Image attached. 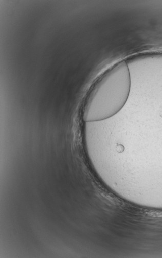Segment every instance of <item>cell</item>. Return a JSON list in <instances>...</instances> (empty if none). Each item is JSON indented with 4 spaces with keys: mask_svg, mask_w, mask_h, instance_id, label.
Listing matches in <instances>:
<instances>
[{
    "mask_svg": "<svg viewBox=\"0 0 162 258\" xmlns=\"http://www.w3.org/2000/svg\"><path fill=\"white\" fill-rule=\"evenodd\" d=\"M131 87L127 63L121 61L96 82L85 102L82 117L87 123L101 121L117 114L126 104Z\"/></svg>",
    "mask_w": 162,
    "mask_h": 258,
    "instance_id": "1",
    "label": "cell"
}]
</instances>
